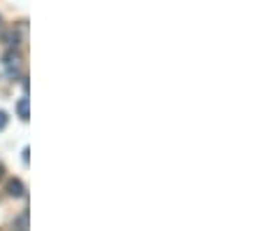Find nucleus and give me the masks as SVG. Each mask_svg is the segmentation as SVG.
<instances>
[{"mask_svg":"<svg viewBox=\"0 0 261 231\" xmlns=\"http://www.w3.org/2000/svg\"><path fill=\"white\" fill-rule=\"evenodd\" d=\"M3 68H5V75L10 80H14L19 75V68H21V54L16 49H7L5 56H3Z\"/></svg>","mask_w":261,"mask_h":231,"instance_id":"f257e3e1","label":"nucleus"},{"mask_svg":"<svg viewBox=\"0 0 261 231\" xmlns=\"http://www.w3.org/2000/svg\"><path fill=\"white\" fill-rule=\"evenodd\" d=\"M5 192H7V196H12V198H23L26 196V185H23L19 177H12V180H7Z\"/></svg>","mask_w":261,"mask_h":231,"instance_id":"f03ea898","label":"nucleus"},{"mask_svg":"<svg viewBox=\"0 0 261 231\" xmlns=\"http://www.w3.org/2000/svg\"><path fill=\"white\" fill-rule=\"evenodd\" d=\"M16 117L21 121H28V96H23V98H19L16 100Z\"/></svg>","mask_w":261,"mask_h":231,"instance_id":"7ed1b4c3","label":"nucleus"},{"mask_svg":"<svg viewBox=\"0 0 261 231\" xmlns=\"http://www.w3.org/2000/svg\"><path fill=\"white\" fill-rule=\"evenodd\" d=\"M14 226H16V229H28V213H26V210H23V213L14 220Z\"/></svg>","mask_w":261,"mask_h":231,"instance_id":"20e7f679","label":"nucleus"},{"mask_svg":"<svg viewBox=\"0 0 261 231\" xmlns=\"http://www.w3.org/2000/svg\"><path fill=\"white\" fill-rule=\"evenodd\" d=\"M5 42H7V44H10V47H16V44H19V33H16L14 28H12L10 33H7V35H5Z\"/></svg>","mask_w":261,"mask_h":231,"instance_id":"39448f33","label":"nucleus"},{"mask_svg":"<svg viewBox=\"0 0 261 231\" xmlns=\"http://www.w3.org/2000/svg\"><path fill=\"white\" fill-rule=\"evenodd\" d=\"M7 124H10V117H7L5 110H0V131H5Z\"/></svg>","mask_w":261,"mask_h":231,"instance_id":"423d86ee","label":"nucleus"},{"mask_svg":"<svg viewBox=\"0 0 261 231\" xmlns=\"http://www.w3.org/2000/svg\"><path fill=\"white\" fill-rule=\"evenodd\" d=\"M28 154H31V149L26 147V149H23V164H26V166H28Z\"/></svg>","mask_w":261,"mask_h":231,"instance_id":"0eeeda50","label":"nucleus"},{"mask_svg":"<svg viewBox=\"0 0 261 231\" xmlns=\"http://www.w3.org/2000/svg\"><path fill=\"white\" fill-rule=\"evenodd\" d=\"M3 177H5V166L0 164V180H3Z\"/></svg>","mask_w":261,"mask_h":231,"instance_id":"6e6552de","label":"nucleus"},{"mask_svg":"<svg viewBox=\"0 0 261 231\" xmlns=\"http://www.w3.org/2000/svg\"><path fill=\"white\" fill-rule=\"evenodd\" d=\"M0 23H3V19H0Z\"/></svg>","mask_w":261,"mask_h":231,"instance_id":"1a4fd4ad","label":"nucleus"}]
</instances>
